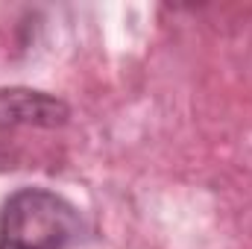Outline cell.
Segmentation results:
<instances>
[{"label": "cell", "mask_w": 252, "mask_h": 249, "mask_svg": "<svg viewBox=\"0 0 252 249\" xmlns=\"http://www.w3.org/2000/svg\"><path fill=\"white\" fill-rule=\"evenodd\" d=\"M67 121V106L50 94L0 88V173L53 161Z\"/></svg>", "instance_id": "1"}, {"label": "cell", "mask_w": 252, "mask_h": 249, "mask_svg": "<svg viewBox=\"0 0 252 249\" xmlns=\"http://www.w3.org/2000/svg\"><path fill=\"white\" fill-rule=\"evenodd\" d=\"M76 238V208L44 187L12 193L0 211V249H64Z\"/></svg>", "instance_id": "2"}]
</instances>
